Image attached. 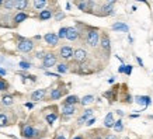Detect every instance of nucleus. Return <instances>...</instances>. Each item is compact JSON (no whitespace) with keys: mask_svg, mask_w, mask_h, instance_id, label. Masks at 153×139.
Masks as SVG:
<instances>
[{"mask_svg":"<svg viewBox=\"0 0 153 139\" xmlns=\"http://www.w3.org/2000/svg\"><path fill=\"white\" fill-rule=\"evenodd\" d=\"M98 39H100V37H98V33L96 30H90L88 31V34H87V44L90 47H97L98 45Z\"/></svg>","mask_w":153,"mask_h":139,"instance_id":"1","label":"nucleus"},{"mask_svg":"<svg viewBox=\"0 0 153 139\" xmlns=\"http://www.w3.org/2000/svg\"><path fill=\"white\" fill-rule=\"evenodd\" d=\"M33 48H34V44L30 39H23L21 42H18V51L21 52H30L33 51Z\"/></svg>","mask_w":153,"mask_h":139,"instance_id":"2","label":"nucleus"},{"mask_svg":"<svg viewBox=\"0 0 153 139\" xmlns=\"http://www.w3.org/2000/svg\"><path fill=\"white\" fill-rule=\"evenodd\" d=\"M35 134H37V131H35L33 126H30V125H25V126H23V129H21V135L27 139H33L35 136Z\"/></svg>","mask_w":153,"mask_h":139,"instance_id":"3","label":"nucleus"},{"mask_svg":"<svg viewBox=\"0 0 153 139\" xmlns=\"http://www.w3.org/2000/svg\"><path fill=\"white\" fill-rule=\"evenodd\" d=\"M56 65V56L53 53H48L44 56V66L45 68H52Z\"/></svg>","mask_w":153,"mask_h":139,"instance_id":"4","label":"nucleus"},{"mask_svg":"<svg viewBox=\"0 0 153 139\" xmlns=\"http://www.w3.org/2000/svg\"><path fill=\"white\" fill-rule=\"evenodd\" d=\"M44 39L47 41V44H49V45H52V47H55V45L58 44V41H59V37H58L56 34H53V33H48V34H45Z\"/></svg>","mask_w":153,"mask_h":139,"instance_id":"5","label":"nucleus"},{"mask_svg":"<svg viewBox=\"0 0 153 139\" xmlns=\"http://www.w3.org/2000/svg\"><path fill=\"white\" fill-rule=\"evenodd\" d=\"M73 58H75L76 62H84L86 58H87V52L84 49H76L73 52Z\"/></svg>","mask_w":153,"mask_h":139,"instance_id":"6","label":"nucleus"},{"mask_svg":"<svg viewBox=\"0 0 153 139\" xmlns=\"http://www.w3.org/2000/svg\"><path fill=\"white\" fill-rule=\"evenodd\" d=\"M61 56H62L63 59H70V58L73 56V49H72L70 47H62V49H61Z\"/></svg>","mask_w":153,"mask_h":139,"instance_id":"7","label":"nucleus"},{"mask_svg":"<svg viewBox=\"0 0 153 139\" xmlns=\"http://www.w3.org/2000/svg\"><path fill=\"white\" fill-rule=\"evenodd\" d=\"M45 88H41V90H35L34 93L31 94V98L34 100V101H39V100H42L44 98V96H45Z\"/></svg>","mask_w":153,"mask_h":139,"instance_id":"8","label":"nucleus"},{"mask_svg":"<svg viewBox=\"0 0 153 139\" xmlns=\"http://www.w3.org/2000/svg\"><path fill=\"white\" fill-rule=\"evenodd\" d=\"M75 111H76V108H75V105H72V104H65L63 108H62V114L66 115V117L68 115H73Z\"/></svg>","mask_w":153,"mask_h":139,"instance_id":"9","label":"nucleus"},{"mask_svg":"<svg viewBox=\"0 0 153 139\" xmlns=\"http://www.w3.org/2000/svg\"><path fill=\"white\" fill-rule=\"evenodd\" d=\"M112 30H114V31H122V33H128L129 27H128L126 24H124V23H115V24H112Z\"/></svg>","mask_w":153,"mask_h":139,"instance_id":"10","label":"nucleus"},{"mask_svg":"<svg viewBox=\"0 0 153 139\" xmlns=\"http://www.w3.org/2000/svg\"><path fill=\"white\" fill-rule=\"evenodd\" d=\"M77 37H79V33H77L76 28H68L66 38H68L69 41H75V39H77Z\"/></svg>","mask_w":153,"mask_h":139,"instance_id":"11","label":"nucleus"},{"mask_svg":"<svg viewBox=\"0 0 153 139\" xmlns=\"http://www.w3.org/2000/svg\"><path fill=\"white\" fill-rule=\"evenodd\" d=\"M112 124H114V114H112V112H108L107 117H105V120H104V125H105L107 128H111Z\"/></svg>","mask_w":153,"mask_h":139,"instance_id":"12","label":"nucleus"},{"mask_svg":"<svg viewBox=\"0 0 153 139\" xmlns=\"http://www.w3.org/2000/svg\"><path fill=\"white\" fill-rule=\"evenodd\" d=\"M28 6V0H16V7L18 10H24Z\"/></svg>","mask_w":153,"mask_h":139,"instance_id":"13","label":"nucleus"},{"mask_svg":"<svg viewBox=\"0 0 153 139\" xmlns=\"http://www.w3.org/2000/svg\"><path fill=\"white\" fill-rule=\"evenodd\" d=\"M45 4H47V0H34V7L37 9V10L44 9Z\"/></svg>","mask_w":153,"mask_h":139,"instance_id":"14","label":"nucleus"},{"mask_svg":"<svg viewBox=\"0 0 153 139\" xmlns=\"http://www.w3.org/2000/svg\"><path fill=\"white\" fill-rule=\"evenodd\" d=\"M61 96H62V91L59 90V88H53L51 93V98L52 100H58V98H61Z\"/></svg>","mask_w":153,"mask_h":139,"instance_id":"15","label":"nucleus"},{"mask_svg":"<svg viewBox=\"0 0 153 139\" xmlns=\"http://www.w3.org/2000/svg\"><path fill=\"white\" fill-rule=\"evenodd\" d=\"M51 16H52L51 10H42V11H41V14H39V18L45 21V20H48V18H51Z\"/></svg>","mask_w":153,"mask_h":139,"instance_id":"16","label":"nucleus"},{"mask_svg":"<svg viewBox=\"0 0 153 139\" xmlns=\"http://www.w3.org/2000/svg\"><path fill=\"white\" fill-rule=\"evenodd\" d=\"M77 6H79V9H80V10H83V11H88V10H90V9H88L90 1H79V3H77Z\"/></svg>","mask_w":153,"mask_h":139,"instance_id":"17","label":"nucleus"},{"mask_svg":"<svg viewBox=\"0 0 153 139\" xmlns=\"http://www.w3.org/2000/svg\"><path fill=\"white\" fill-rule=\"evenodd\" d=\"M93 101H94V97H93V96H84V97L82 98L80 103H82L83 105H87V104H91Z\"/></svg>","mask_w":153,"mask_h":139,"instance_id":"18","label":"nucleus"},{"mask_svg":"<svg viewBox=\"0 0 153 139\" xmlns=\"http://www.w3.org/2000/svg\"><path fill=\"white\" fill-rule=\"evenodd\" d=\"M112 128L117 131V132H121L122 129H124V125H122V121L121 120H118V121H114V124H112Z\"/></svg>","mask_w":153,"mask_h":139,"instance_id":"19","label":"nucleus"},{"mask_svg":"<svg viewBox=\"0 0 153 139\" xmlns=\"http://www.w3.org/2000/svg\"><path fill=\"white\" fill-rule=\"evenodd\" d=\"M136 101H138L139 104H140V103H142V104H145L146 107L150 104V98H149V97H136Z\"/></svg>","mask_w":153,"mask_h":139,"instance_id":"20","label":"nucleus"},{"mask_svg":"<svg viewBox=\"0 0 153 139\" xmlns=\"http://www.w3.org/2000/svg\"><path fill=\"white\" fill-rule=\"evenodd\" d=\"M4 7L7 9V10H10V9H13V7H16V0H4Z\"/></svg>","mask_w":153,"mask_h":139,"instance_id":"21","label":"nucleus"},{"mask_svg":"<svg viewBox=\"0 0 153 139\" xmlns=\"http://www.w3.org/2000/svg\"><path fill=\"white\" fill-rule=\"evenodd\" d=\"M76 103H79V98H77L76 96H69L68 98H66V103H65V104H72V105H75Z\"/></svg>","mask_w":153,"mask_h":139,"instance_id":"22","label":"nucleus"},{"mask_svg":"<svg viewBox=\"0 0 153 139\" xmlns=\"http://www.w3.org/2000/svg\"><path fill=\"white\" fill-rule=\"evenodd\" d=\"M24 20H27V14H25V13H18L17 16L14 17V21H16V23H23Z\"/></svg>","mask_w":153,"mask_h":139,"instance_id":"23","label":"nucleus"},{"mask_svg":"<svg viewBox=\"0 0 153 139\" xmlns=\"http://www.w3.org/2000/svg\"><path fill=\"white\" fill-rule=\"evenodd\" d=\"M1 103L4 105H11L13 104V97H11V96H4V97L1 98Z\"/></svg>","mask_w":153,"mask_h":139,"instance_id":"24","label":"nucleus"},{"mask_svg":"<svg viewBox=\"0 0 153 139\" xmlns=\"http://www.w3.org/2000/svg\"><path fill=\"white\" fill-rule=\"evenodd\" d=\"M101 47L104 48V49H108V48H110V39H108L107 37H102V39H101Z\"/></svg>","mask_w":153,"mask_h":139,"instance_id":"25","label":"nucleus"},{"mask_svg":"<svg viewBox=\"0 0 153 139\" xmlns=\"http://www.w3.org/2000/svg\"><path fill=\"white\" fill-rule=\"evenodd\" d=\"M56 118H58L56 114H49V115H47V122L48 124H53V122L56 121Z\"/></svg>","mask_w":153,"mask_h":139,"instance_id":"26","label":"nucleus"},{"mask_svg":"<svg viewBox=\"0 0 153 139\" xmlns=\"http://www.w3.org/2000/svg\"><path fill=\"white\" fill-rule=\"evenodd\" d=\"M7 122H9L7 117H6L4 114H0V126H6V125H7Z\"/></svg>","mask_w":153,"mask_h":139,"instance_id":"27","label":"nucleus"},{"mask_svg":"<svg viewBox=\"0 0 153 139\" xmlns=\"http://www.w3.org/2000/svg\"><path fill=\"white\" fill-rule=\"evenodd\" d=\"M66 31H68V28L62 27V28L59 30V34H58V37H59V38H66Z\"/></svg>","mask_w":153,"mask_h":139,"instance_id":"28","label":"nucleus"},{"mask_svg":"<svg viewBox=\"0 0 153 139\" xmlns=\"http://www.w3.org/2000/svg\"><path fill=\"white\" fill-rule=\"evenodd\" d=\"M58 72H59V73H66V72H68V68H66V65H63V63L58 65Z\"/></svg>","mask_w":153,"mask_h":139,"instance_id":"29","label":"nucleus"},{"mask_svg":"<svg viewBox=\"0 0 153 139\" xmlns=\"http://www.w3.org/2000/svg\"><path fill=\"white\" fill-rule=\"evenodd\" d=\"M91 114H93V110H86V112L83 114L82 120H83V121H86V120H87V118H88V117H90Z\"/></svg>","mask_w":153,"mask_h":139,"instance_id":"30","label":"nucleus"},{"mask_svg":"<svg viewBox=\"0 0 153 139\" xmlns=\"http://www.w3.org/2000/svg\"><path fill=\"white\" fill-rule=\"evenodd\" d=\"M20 68H21V69H30V68H31V63H28V62H20Z\"/></svg>","mask_w":153,"mask_h":139,"instance_id":"31","label":"nucleus"},{"mask_svg":"<svg viewBox=\"0 0 153 139\" xmlns=\"http://www.w3.org/2000/svg\"><path fill=\"white\" fill-rule=\"evenodd\" d=\"M124 73H126V74H131V73H132V66H131V65H125Z\"/></svg>","mask_w":153,"mask_h":139,"instance_id":"32","label":"nucleus"},{"mask_svg":"<svg viewBox=\"0 0 153 139\" xmlns=\"http://www.w3.org/2000/svg\"><path fill=\"white\" fill-rule=\"evenodd\" d=\"M104 10H105V13H112V3H111V4H108V6H105V7H104Z\"/></svg>","mask_w":153,"mask_h":139,"instance_id":"33","label":"nucleus"},{"mask_svg":"<svg viewBox=\"0 0 153 139\" xmlns=\"http://www.w3.org/2000/svg\"><path fill=\"white\" fill-rule=\"evenodd\" d=\"M6 88H7V83L0 79V90H6Z\"/></svg>","mask_w":153,"mask_h":139,"instance_id":"34","label":"nucleus"},{"mask_svg":"<svg viewBox=\"0 0 153 139\" xmlns=\"http://www.w3.org/2000/svg\"><path fill=\"white\" fill-rule=\"evenodd\" d=\"M94 122H96V118H90V120H88V121L86 122V124H87V125H88V126H90V125H93V124H94Z\"/></svg>","mask_w":153,"mask_h":139,"instance_id":"35","label":"nucleus"},{"mask_svg":"<svg viewBox=\"0 0 153 139\" xmlns=\"http://www.w3.org/2000/svg\"><path fill=\"white\" fill-rule=\"evenodd\" d=\"M63 17H65V14H63V13H59V14H56V20H58V21H59V20H62Z\"/></svg>","mask_w":153,"mask_h":139,"instance_id":"36","label":"nucleus"},{"mask_svg":"<svg viewBox=\"0 0 153 139\" xmlns=\"http://www.w3.org/2000/svg\"><path fill=\"white\" fill-rule=\"evenodd\" d=\"M105 139H117V136H115V135H107Z\"/></svg>","mask_w":153,"mask_h":139,"instance_id":"37","label":"nucleus"},{"mask_svg":"<svg viewBox=\"0 0 153 139\" xmlns=\"http://www.w3.org/2000/svg\"><path fill=\"white\" fill-rule=\"evenodd\" d=\"M124 69H125V65H122V66H119L118 72H119V73H124Z\"/></svg>","mask_w":153,"mask_h":139,"instance_id":"38","label":"nucleus"},{"mask_svg":"<svg viewBox=\"0 0 153 139\" xmlns=\"http://www.w3.org/2000/svg\"><path fill=\"white\" fill-rule=\"evenodd\" d=\"M136 61L139 62V65H140V66H143V61H142L140 58H136Z\"/></svg>","mask_w":153,"mask_h":139,"instance_id":"39","label":"nucleus"},{"mask_svg":"<svg viewBox=\"0 0 153 139\" xmlns=\"http://www.w3.org/2000/svg\"><path fill=\"white\" fill-rule=\"evenodd\" d=\"M0 74H1V76H4V74H6V70H4V69H1V68H0Z\"/></svg>","mask_w":153,"mask_h":139,"instance_id":"40","label":"nucleus"},{"mask_svg":"<svg viewBox=\"0 0 153 139\" xmlns=\"http://www.w3.org/2000/svg\"><path fill=\"white\" fill-rule=\"evenodd\" d=\"M25 107H27V108H33V104H31V103H27Z\"/></svg>","mask_w":153,"mask_h":139,"instance_id":"41","label":"nucleus"},{"mask_svg":"<svg viewBox=\"0 0 153 139\" xmlns=\"http://www.w3.org/2000/svg\"><path fill=\"white\" fill-rule=\"evenodd\" d=\"M55 139H66V138H65V136H62V135H59V136H56Z\"/></svg>","mask_w":153,"mask_h":139,"instance_id":"42","label":"nucleus"},{"mask_svg":"<svg viewBox=\"0 0 153 139\" xmlns=\"http://www.w3.org/2000/svg\"><path fill=\"white\" fill-rule=\"evenodd\" d=\"M73 139H83L82 136H76V138H73Z\"/></svg>","mask_w":153,"mask_h":139,"instance_id":"43","label":"nucleus"},{"mask_svg":"<svg viewBox=\"0 0 153 139\" xmlns=\"http://www.w3.org/2000/svg\"><path fill=\"white\" fill-rule=\"evenodd\" d=\"M3 3H4V0H0V6H1V4H3Z\"/></svg>","mask_w":153,"mask_h":139,"instance_id":"44","label":"nucleus"},{"mask_svg":"<svg viewBox=\"0 0 153 139\" xmlns=\"http://www.w3.org/2000/svg\"><path fill=\"white\" fill-rule=\"evenodd\" d=\"M108 1H110V3H114V1H115V0H108Z\"/></svg>","mask_w":153,"mask_h":139,"instance_id":"45","label":"nucleus"},{"mask_svg":"<svg viewBox=\"0 0 153 139\" xmlns=\"http://www.w3.org/2000/svg\"><path fill=\"white\" fill-rule=\"evenodd\" d=\"M124 139H129V138H124Z\"/></svg>","mask_w":153,"mask_h":139,"instance_id":"46","label":"nucleus"}]
</instances>
